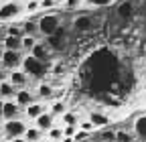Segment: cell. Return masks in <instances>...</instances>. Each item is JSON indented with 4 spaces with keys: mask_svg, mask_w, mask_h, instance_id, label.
Wrapping results in <instances>:
<instances>
[{
    "mask_svg": "<svg viewBox=\"0 0 146 142\" xmlns=\"http://www.w3.org/2000/svg\"><path fill=\"white\" fill-rule=\"evenodd\" d=\"M8 142H25V140H23V136H18V138H10Z\"/></svg>",
    "mask_w": 146,
    "mask_h": 142,
    "instance_id": "cell-36",
    "label": "cell"
},
{
    "mask_svg": "<svg viewBox=\"0 0 146 142\" xmlns=\"http://www.w3.org/2000/svg\"><path fill=\"white\" fill-rule=\"evenodd\" d=\"M18 14H23V6L18 2H6L0 6V21H10L16 19Z\"/></svg>",
    "mask_w": 146,
    "mask_h": 142,
    "instance_id": "cell-5",
    "label": "cell"
},
{
    "mask_svg": "<svg viewBox=\"0 0 146 142\" xmlns=\"http://www.w3.org/2000/svg\"><path fill=\"white\" fill-rule=\"evenodd\" d=\"M36 96H39V98H43V100H49V98H53V96H55V90H53V85H51V83H47V81L39 83V90H36Z\"/></svg>",
    "mask_w": 146,
    "mask_h": 142,
    "instance_id": "cell-17",
    "label": "cell"
},
{
    "mask_svg": "<svg viewBox=\"0 0 146 142\" xmlns=\"http://www.w3.org/2000/svg\"><path fill=\"white\" fill-rule=\"evenodd\" d=\"M14 94H16V90L8 81H0V100H12Z\"/></svg>",
    "mask_w": 146,
    "mask_h": 142,
    "instance_id": "cell-18",
    "label": "cell"
},
{
    "mask_svg": "<svg viewBox=\"0 0 146 142\" xmlns=\"http://www.w3.org/2000/svg\"><path fill=\"white\" fill-rule=\"evenodd\" d=\"M35 122H36V126H35V128H39L41 132H47V130L53 126V116H51L49 112H43L39 118H35Z\"/></svg>",
    "mask_w": 146,
    "mask_h": 142,
    "instance_id": "cell-12",
    "label": "cell"
},
{
    "mask_svg": "<svg viewBox=\"0 0 146 142\" xmlns=\"http://www.w3.org/2000/svg\"><path fill=\"white\" fill-rule=\"evenodd\" d=\"M75 31H81V33H87V31H94L96 27V21L91 19V16H79V19L75 21Z\"/></svg>",
    "mask_w": 146,
    "mask_h": 142,
    "instance_id": "cell-11",
    "label": "cell"
},
{
    "mask_svg": "<svg viewBox=\"0 0 146 142\" xmlns=\"http://www.w3.org/2000/svg\"><path fill=\"white\" fill-rule=\"evenodd\" d=\"M134 138L138 142L146 140V118H144V114H140L136 118V122H134Z\"/></svg>",
    "mask_w": 146,
    "mask_h": 142,
    "instance_id": "cell-10",
    "label": "cell"
},
{
    "mask_svg": "<svg viewBox=\"0 0 146 142\" xmlns=\"http://www.w3.org/2000/svg\"><path fill=\"white\" fill-rule=\"evenodd\" d=\"M27 14H35L36 10H39V0H29V2L25 4V8H23Z\"/></svg>",
    "mask_w": 146,
    "mask_h": 142,
    "instance_id": "cell-28",
    "label": "cell"
},
{
    "mask_svg": "<svg viewBox=\"0 0 146 142\" xmlns=\"http://www.w3.org/2000/svg\"><path fill=\"white\" fill-rule=\"evenodd\" d=\"M14 104L18 106V108H27V106L29 104H33L35 102V96L27 90V87H25V90H16V94H14Z\"/></svg>",
    "mask_w": 146,
    "mask_h": 142,
    "instance_id": "cell-9",
    "label": "cell"
},
{
    "mask_svg": "<svg viewBox=\"0 0 146 142\" xmlns=\"http://www.w3.org/2000/svg\"><path fill=\"white\" fill-rule=\"evenodd\" d=\"M0 45H2V49H6V51H21V39L10 37V35H6Z\"/></svg>",
    "mask_w": 146,
    "mask_h": 142,
    "instance_id": "cell-14",
    "label": "cell"
},
{
    "mask_svg": "<svg viewBox=\"0 0 146 142\" xmlns=\"http://www.w3.org/2000/svg\"><path fill=\"white\" fill-rule=\"evenodd\" d=\"M2 104H4V100H0V114H2Z\"/></svg>",
    "mask_w": 146,
    "mask_h": 142,
    "instance_id": "cell-37",
    "label": "cell"
},
{
    "mask_svg": "<svg viewBox=\"0 0 146 142\" xmlns=\"http://www.w3.org/2000/svg\"><path fill=\"white\" fill-rule=\"evenodd\" d=\"M41 138H43V132L39 128H27L23 132V140L25 142H39Z\"/></svg>",
    "mask_w": 146,
    "mask_h": 142,
    "instance_id": "cell-16",
    "label": "cell"
},
{
    "mask_svg": "<svg viewBox=\"0 0 146 142\" xmlns=\"http://www.w3.org/2000/svg\"><path fill=\"white\" fill-rule=\"evenodd\" d=\"M61 116H63V124H65V126H67V124H77L79 122L75 112H63Z\"/></svg>",
    "mask_w": 146,
    "mask_h": 142,
    "instance_id": "cell-26",
    "label": "cell"
},
{
    "mask_svg": "<svg viewBox=\"0 0 146 142\" xmlns=\"http://www.w3.org/2000/svg\"><path fill=\"white\" fill-rule=\"evenodd\" d=\"M21 31H23V35H29V37H36V35H39V27H36V23H25Z\"/></svg>",
    "mask_w": 146,
    "mask_h": 142,
    "instance_id": "cell-21",
    "label": "cell"
},
{
    "mask_svg": "<svg viewBox=\"0 0 146 142\" xmlns=\"http://www.w3.org/2000/svg\"><path fill=\"white\" fill-rule=\"evenodd\" d=\"M36 27H39V35H45V37H51V35L61 29V19L57 14H45L36 21Z\"/></svg>",
    "mask_w": 146,
    "mask_h": 142,
    "instance_id": "cell-2",
    "label": "cell"
},
{
    "mask_svg": "<svg viewBox=\"0 0 146 142\" xmlns=\"http://www.w3.org/2000/svg\"><path fill=\"white\" fill-rule=\"evenodd\" d=\"M2 51H4V49H2V45H0V55H2Z\"/></svg>",
    "mask_w": 146,
    "mask_h": 142,
    "instance_id": "cell-39",
    "label": "cell"
},
{
    "mask_svg": "<svg viewBox=\"0 0 146 142\" xmlns=\"http://www.w3.org/2000/svg\"><path fill=\"white\" fill-rule=\"evenodd\" d=\"M23 61V55L21 51H2V55H0V67H4L6 71H12V69H18Z\"/></svg>",
    "mask_w": 146,
    "mask_h": 142,
    "instance_id": "cell-3",
    "label": "cell"
},
{
    "mask_svg": "<svg viewBox=\"0 0 146 142\" xmlns=\"http://www.w3.org/2000/svg\"><path fill=\"white\" fill-rule=\"evenodd\" d=\"M63 112H67V108H65V104L63 102H55L53 106H51V110H49V114L55 118V116H61Z\"/></svg>",
    "mask_w": 146,
    "mask_h": 142,
    "instance_id": "cell-25",
    "label": "cell"
},
{
    "mask_svg": "<svg viewBox=\"0 0 146 142\" xmlns=\"http://www.w3.org/2000/svg\"><path fill=\"white\" fill-rule=\"evenodd\" d=\"M91 124H94L96 128H104V126H108L110 124V118L106 116V114H102V112H89V118H87Z\"/></svg>",
    "mask_w": 146,
    "mask_h": 142,
    "instance_id": "cell-13",
    "label": "cell"
},
{
    "mask_svg": "<svg viewBox=\"0 0 146 142\" xmlns=\"http://www.w3.org/2000/svg\"><path fill=\"white\" fill-rule=\"evenodd\" d=\"M134 134L128 132V130H118L116 132V142H134Z\"/></svg>",
    "mask_w": 146,
    "mask_h": 142,
    "instance_id": "cell-24",
    "label": "cell"
},
{
    "mask_svg": "<svg viewBox=\"0 0 146 142\" xmlns=\"http://www.w3.org/2000/svg\"><path fill=\"white\" fill-rule=\"evenodd\" d=\"M6 77H8V75H6V69L0 67V81H6Z\"/></svg>",
    "mask_w": 146,
    "mask_h": 142,
    "instance_id": "cell-35",
    "label": "cell"
},
{
    "mask_svg": "<svg viewBox=\"0 0 146 142\" xmlns=\"http://www.w3.org/2000/svg\"><path fill=\"white\" fill-rule=\"evenodd\" d=\"M31 55H33L35 59L43 61V63H49L51 57H53V53H51V49H49L45 43H39V41H36V45L31 49Z\"/></svg>",
    "mask_w": 146,
    "mask_h": 142,
    "instance_id": "cell-7",
    "label": "cell"
},
{
    "mask_svg": "<svg viewBox=\"0 0 146 142\" xmlns=\"http://www.w3.org/2000/svg\"><path fill=\"white\" fill-rule=\"evenodd\" d=\"M36 45V37H29V35H23L21 37V51H29Z\"/></svg>",
    "mask_w": 146,
    "mask_h": 142,
    "instance_id": "cell-20",
    "label": "cell"
},
{
    "mask_svg": "<svg viewBox=\"0 0 146 142\" xmlns=\"http://www.w3.org/2000/svg\"><path fill=\"white\" fill-rule=\"evenodd\" d=\"M6 35H10V37H16V39H21V37H23V31H21V27H8Z\"/></svg>",
    "mask_w": 146,
    "mask_h": 142,
    "instance_id": "cell-32",
    "label": "cell"
},
{
    "mask_svg": "<svg viewBox=\"0 0 146 142\" xmlns=\"http://www.w3.org/2000/svg\"><path fill=\"white\" fill-rule=\"evenodd\" d=\"M47 134H49L47 138H49L51 142H59V140L63 138V130H61V128H57V126H51V128L47 130Z\"/></svg>",
    "mask_w": 146,
    "mask_h": 142,
    "instance_id": "cell-22",
    "label": "cell"
},
{
    "mask_svg": "<svg viewBox=\"0 0 146 142\" xmlns=\"http://www.w3.org/2000/svg\"><path fill=\"white\" fill-rule=\"evenodd\" d=\"M81 2H83V0H65V6H67L69 10H73V8H79Z\"/></svg>",
    "mask_w": 146,
    "mask_h": 142,
    "instance_id": "cell-33",
    "label": "cell"
},
{
    "mask_svg": "<svg viewBox=\"0 0 146 142\" xmlns=\"http://www.w3.org/2000/svg\"><path fill=\"white\" fill-rule=\"evenodd\" d=\"M59 4V0H39V10H51Z\"/></svg>",
    "mask_w": 146,
    "mask_h": 142,
    "instance_id": "cell-27",
    "label": "cell"
},
{
    "mask_svg": "<svg viewBox=\"0 0 146 142\" xmlns=\"http://www.w3.org/2000/svg\"><path fill=\"white\" fill-rule=\"evenodd\" d=\"M27 118H31V120H35V118H39L43 112H45V108H43V104H36V102H33V104H29L27 106Z\"/></svg>",
    "mask_w": 146,
    "mask_h": 142,
    "instance_id": "cell-15",
    "label": "cell"
},
{
    "mask_svg": "<svg viewBox=\"0 0 146 142\" xmlns=\"http://www.w3.org/2000/svg\"><path fill=\"white\" fill-rule=\"evenodd\" d=\"M39 142H51V140H49V138H41Z\"/></svg>",
    "mask_w": 146,
    "mask_h": 142,
    "instance_id": "cell-38",
    "label": "cell"
},
{
    "mask_svg": "<svg viewBox=\"0 0 146 142\" xmlns=\"http://www.w3.org/2000/svg\"><path fill=\"white\" fill-rule=\"evenodd\" d=\"M61 130H63V136L73 138V136H75V132H77V124H67V126H63Z\"/></svg>",
    "mask_w": 146,
    "mask_h": 142,
    "instance_id": "cell-30",
    "label": "cell"
},
{
    "mask_svg": "<svg viewBox=\"0 0 146 142\" xmlns=\"http://www.w3.org/2000/svg\"><path fill=\"white\" fill-rule=\"evenodd\" d=\"M29 79H31V77L25 73L23 69H12L10 75L6 77V81L14 87V90H25V87L29 85Z\"/></svg>",
    "mask_w": 146,
    "mask_h": 142,
    "instance_id": "cell-4",
    "label": "cell"
},
{
    "mask_svg": "<svg viewBox=\"0 0 146 142\" xmlns=\"http://www.w3.org/2000/svg\"><path fill=\"white\" fill-rule=\"evenodd\" d=\"M21 65H23V71L29 77H33V79H45L47 73H49V63H43L39 59H35L33 55L23 57Z\"/></svg>",
    "mask_w": 146,
    "mask_h": 142,
    "instance_id": "cell-1",
    "label": "cell"
},
{
    "mask_svg": "<svg viewBox=\"0 0 146 142\" xmlns=\"http://www.w3.org/2000/svg\"><path fill=\"white\" fill-rule=\"evenodd\" d=\"M18 114H21V108L14 104V100H4L2 104V114H0V118H4L6 122L8 120H16Z\"/></svg>",
    "mask_w": 146,
    "mask_h": 142,
    "instance_id": "cell-8",
    "label": "cell"
},
{
    "mask_svg": "<svg viewBox=\"0 0 146 142\" xmlns=\"http://www.w3.org/2000/svg\"><path fill=\"white\" fill-rule=\"evenodd\" d=\"M85 4H89V6H108V4H112L114 0H83Z\"/></svg>",
    "mask_w": 146,
    "mask_h": 142,
    "instance_id": "cell-31",
    "label": "cell"
},
{
    "mask_svg": "<svg viewBox=\"0 0 146 142\" xmlns=\"http://www.w3.org/2000/svg\"><path fill=\"white\" fill-rule=\"evenodd\" d=\"M27 130V126H25V122L23 120H8L6 122V126H4V132H6V136L8 138H18V136H23V132Z\"/></svg>",
    "mask_w": 146,
    "mask_h": 142,
    "instance_id": "cell-6",
    "label": "cell"
},
{
    "mask_svg": "<svg viewBox=\"0 0 146 142\" xmlns=\"http://www.w3.org/2000/svg\"><path fill=\"white\" fill-rule=\"evenodd\" d=\"M100 138H102V142H116V132L114 130H102Z\"/></svg>",
    "mask_w": 146,
    "mask_h": 142,
    "instance_id": "cell-29",
    "label": "cell"
},
{
    "mask_svg": "<svg viewBox=\"0 0 146 142\" xmlns=\"http://www.w3.org/2000/svg\"><path fill=\"white\" fill-rule=\"evenodd\" d=\"M77 130L83 132V134H91V132L96 130V126H94L89 120H79V122H77Z\"/></svg>",
    "mask_w": 146,
    "mask_h": 142,
    "instance_id": "cell-23",
    "label": "cell"
},
{
    "mask_svg": "<svg viewBox=\"0 0 146 142\" xmlns=\"http://www.w3.org/2000/svg\"><path fill=\"white\" fill-rule=\"evenodd\" d=\"M132 14H134V4H132V2H124V4L118 8V16H120V19H124V21L132 19Z\"/></svg>",
    "mask_w": 146,
    "mask_h": 142,
    "instance_id": "cell-19",
    "label": "cell"
},
{
    "mask_svg": "<svg viewBox=\"0 0 146 142\" xmlns=\"http://www.w3.org/2000/svg\"><path fill=\"white\" fill-rule=\"evenodd\" d=\"M53 75H65V65L63 63H57L53 67Z\"/></svg>",
    "mask_w": 146,
    "mask_h": 142,
    "instance_id": "cell-34",
    "label": "cell"
}]
</instances>
